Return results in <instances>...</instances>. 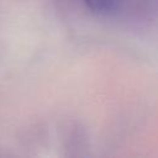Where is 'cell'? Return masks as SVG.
Here are the masks:
<instances>
[{
  "label": "cell",
  "instance_id": "6da1fadb",
  "mask_svg": "<svg viewBox=\"0 0 158 158\" xmlns=\"http://www.w3.org/2000/svg\"><path fill=\"white\" fill-rule=\"evenodd\" d=\"M85 2L91 10L99 12H109L116 7L118 0H85Z\"/></svg>",
  "mask_w": 158,
  "mask_h": 158
}]
</instances>
